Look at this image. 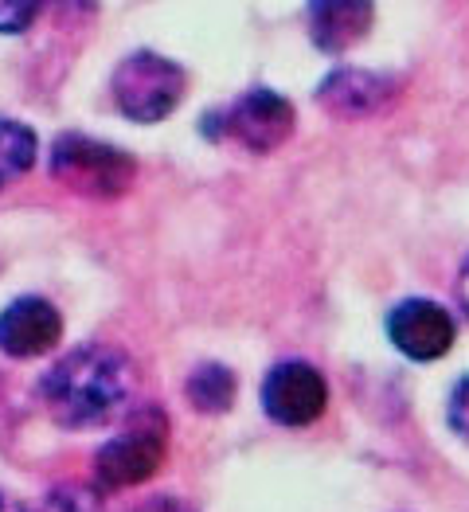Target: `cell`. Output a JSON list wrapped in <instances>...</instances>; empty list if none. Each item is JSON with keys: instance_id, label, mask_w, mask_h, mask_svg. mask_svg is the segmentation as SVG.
Returning <instances> with one entry per match:
<instances>
[{"instance_id": "obj_14", "label": "cell", "mask_w": 469, "mask_h": 512, "mask_svg": "<svg viewBox=\"0 0 469 512\" xmlns=\"http://www.w3.org/2000/svg\"><path fill=\"white\" fill-rule=\"evenodd\" d=\"M36 12H40V4H32V0H24V4H0V32H8V36L24 32L36 20Z\"/></svg>"}, {"instance_id": "obj_10", "label": "cell", "mask_w": 469, "mask_h": 512, "mask_svg": "<svg viewBox=\"0 0 469 512\" xmlns=\"http://www.w3.org/2000/svg\"><path fill=\"white\" fill-rule=\"evenodd\" d=\"M372 24V4L360 0H329L309 8V32L321 51H344L356 40H364Z\"/></svg>"}, {"instance_id": "obj_11", "label": "cell", "mask_w": 469, "mask_h": 512, "mask_svg": "<svg viewBox=\"0 0 469 512\" xmlns=\"http://www.w3.org/2000/svg\"><path fill=\"white\" fill-rule=\"evenodd\" d=\"M235 372L223 368V364H200L192 376H188V399L196 411H208V415H223L231 411L235 403Z\"/></svg>"}, {"instance_id": "obj_16", "label": "cell", "mask_w": 469, "mask_h": 512, "mask_svg": "<svg viewBox=\"0 0 469 512\" xmlns=\"http://www.w3.org/2000/svg\"><path fill=\"white\" fill-rule=\"evenodd\" d=\"M133 512H196L188 501H180V497H149V501H141Z\"/></svg>"}, {"instance_id": "obj_1", "label": "cell", "mask_w": 469, "mask_h": 512, "mask_svg": "<svg viewBox=\"0 0 469 512\" xmlns=\"http://www.w3.org/2000/svg\"><path fill=\"white\" fill-rule=\"evenodd\" d=\"M133 391V368L118 348L83 344L51 364L43 376L40 395L55 423L71 430H90L110 423L126 407Z\"/></svg>"}, {"instance_id": "obj_5", "label": "cell", "mask_w": 469, "mask_h": 512, "mask_svg": "<svg viewBox=\"0 0 469 512\" xmlns=\"http://www.w3.org/2000/svg\"><path fill=\"white\" fill-rule=\"evenodd\" d=\"M329 407L325 376L305 360H282L262 380V411L282 427H309Z\"/></svg>"}, {"instance_id": "obj_7", "label": "cell", "mask_w": 469, "mask_h": 512, "mask_svg": "<svg viewBox=\"0 0 469 512\" xmlns=\"http://www.w3.org/2000/svg\"><path fill=\"white\" fill-rule=\"evenodd\" d=\"M387 337L411 360H442L454 348L458 329H454V317L446 305L430 298H407L391 309Z\"/></svg>"}, {"instance_id": "obj_18", "label": "cell", "mask_w": 469, "mask_h": 512, "mask_svg": "<svg viewBox=\"0 0 469 512\" xmlns=\"http://www.w3.org/2000/svg\"><path fill=\"white\" fill-rule=\"evenodd\" d=\"M0 512H32V509H28L20 497H12V493H4V489H0Z\"/></svg>"}, {"instance_id": "obj_4", "label": "cell", "mask_w": 469, "mask_h": 512, "mask_svg": "<svg viewBox=\"0 0 469 512\" xmlns=\"http://www.w3.org/2000/svg\"><path fill=\"white\" fill-rule=\"evenodd\" d=\"M165 462V419L157 407H145L141 423H133L126 434L106 442L94 454V477L102 489H129L149 481Z\"/></svg>"}, {"instance_id": "obj_13", "label": "cell", "mask_w": 469, "mask_h": 512, "mask_svg": "<svg viewBox=\"0 0 469 512\" xmlns=\"http://www.w3.org/2000/svg\"><path fill=\"white\" fill-rule=\"evenodd\" d=\"M40 512H106L102 497L86 485H59L43 497V509Z\"/></svg>"}, {"instance_id": "obj_2", "label": "cell", "mask_w": 469, "mask_h": 512, "mask_svg": "<svg viewBox=\"0 0 469 512\" xmlns=\"http://www.w3.org/2000/svg\"><path fill=\"white\" fill-rule=\"evenodd\" d=\"M51 176L71 188L75 196H94V200H114L129 192L137 165L126 149L110 141H94L86 133H63L51 145Z\"/></svg>"}, {"instance_id": "obj_6", "label": "cell", "mask_w": 469, "mask_h": 512, "mask_svg": "<svg viewBox=\"0 0 469 512\" xmlns=\"http://www.w3.org/2000/svg\"><path fill=\"white\" fill-rule=\"evenodd\" d=\"M294 106L278 90H247L223 110V129L251 153H274L294 133Z\"/></svg>"}, {"instance_id": "obj_17", "label": "cell", "mask_w": 469, "mask_h": 512, "mask_svg": "<svg viewBox=\"0 0 469 512\" xmlns=\"http://www.w3.org/2000/svg\"><path fill=\"white\" fill-rule=\"evenodd\" d=\"M454 290H458V305H462V313L469 317V255H466V262H462V270H458Z\"/></svg>"}, {"instance_id": "obj_9", "label": "cell", "mask_w": 469, "mask_h": 512, "mask_svg": "<svg viewBox=\"0 0 469 512\" xmlns=\"http://www.w3.org/2000/svg\"><path fill=\"white\" fill-rule=\"evenodd\" d=\"M395 98V83L387 75L376 71H360V67H341L333 71L321 90H317V102L341 118H368V114H380L384 106H391Z\"/></svg>"}, {"instance_id": "obj_3", "label": "cell", "mask_w": 469, "mask_h": 512, "mask_svg": "<svg viewBox=\"0 0 469 512\" xmlns=\"http://www.w3.org/2000/svg\"><path fill=\"white\" fill-rule=\"evenodd\" d=\"M114 102L129 122H161L180 106L188 79L180 71V63H172L157 51H133L129 59L118 63L114 79Z\"/></svg>"}, {"instance_id": "obj_15", "label": "cell", "mask_w": 469, "mask_h": 512, "mask_svg": "<svg viewBox=\"0 0 469 512\" xmlns=\"http://www.w3.org/2000/svg\"><path fill=\"white\" fill-rule=\"evenodd\" d=\"M450 427L469 442V376H462L458 387L450 391Z\"/></svg>"}, {"instance_id": "obj_8", "label": "cell", "mask_w": 469, "mask_h": 512, "mask_svg": "<svg viewBox=\"0 0 469 512\" xmlns=\"http://www.w3.org/2000/svg\"><path fill=\"white\" fill-rule=\"evenodd\" d=\"M63 337V317L47 298H16L0 313V352L28 360L55 348Z\"/></svg>"}, {"instance_id": "obj_12", "label": "cell", "mask_w": 469, "mask_h": 512, "mask_svg": "<svg viewBox=\"0 0 469 512\" xmlns=\"http://www.w3.org/2000/svg\"><path fill=\"white\" fill-rule=\"evenodd\" d=\"M36 153H40V141H36L32 129L24 126V122L0 118V188L20 180L24 172L32 169Z\"/></svg>"}]
</instances>
